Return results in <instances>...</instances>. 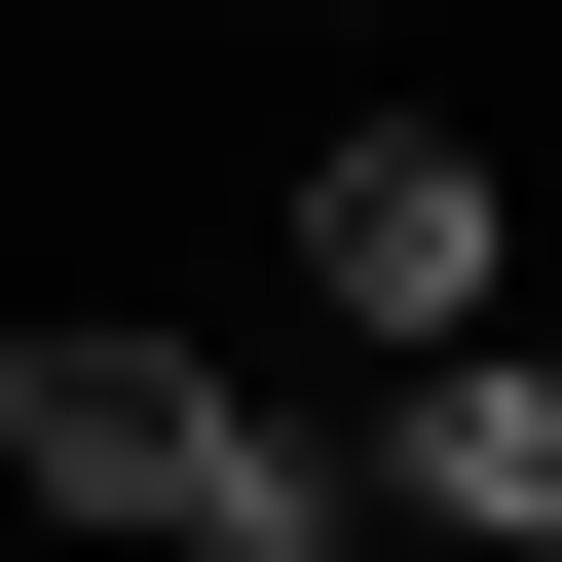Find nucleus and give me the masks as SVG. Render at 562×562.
<instances>
[{"label":"nucleus","instance_id":"obj_1","mask_svg":"<svg viewBox=\"0 0 562 562\" xmlns=\"http://www.w3.org/2000/svg\"><path fill=\"white\" fill-rule=\"evenodd\" d=\"M301 301H338L375 375L487 338V301H525V150H487V113H338V150H301Z\"/></svg>","mask_w":562,"mask_h":562},{"label":"nucleus","instance_id":"obj_2","mask_svg":"<svg viewBox=\"0 0 562 562\" xmlns=\"http://www.w3.org/2000/svg\"><path fill=\"white\" fill-rule=\"evenodd\" d=\"M225 413H262V375H188L150 301H38V338H0V487H38L76 562H150V525L225 487Z\"/></svg>","mask_w":562,"mask_h":562},{"label":"nucleus","instance_id":"obj_3","mask_svg":"<svg viewBox=\"0 0 562 562\" xmlns=\"http://www.w3.org/2000/svg\"><path fill=\"white\" fill-rule=\"evenodd\" d=\"M338 450H375V562H562V338H413Z\"/></svg>","mask_w":562,"mask_h":562},{"label":"nucleus","instance_id":"obj_4","mask_svg":"<svg viewBox=\"0 0 562 562\" xmlns=\"http://www.w3.org/2000/svg\"><path fill=\"white\" fill-rule=\"evenodd\" d=\"M262 38H338V0H262Z\"/></svg>","mask_w":562,"mask_h":562}]
</instances>
